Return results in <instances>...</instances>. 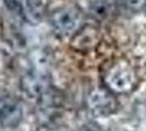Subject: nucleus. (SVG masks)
I'll return each instance as SVG.
<instances>
[{"instance_id": "obj_1", "label": "nucleus", "mask_w": 146, "mask_h": 131, "mask_svg": "<svg viewBox=\"0 0 146 131\" xmlns=\"http://www.w3.org/2000/svg\"><path fill=\"white\" fill-rule=\"evenodd\" d=\"M104 86L113 94L124 95L133 92L137 86L139 76L132 63L124 58L111 60L104 69Z\"/></svg>"}, {"instance_id": "obj_2", "label": "nucleus", "mask_w": 146, "mask_h": 131, "mask_svg": "<svg viewBox=\"0 0 146 131\" xmlns=\"http://www.w3.org/2000/svg\"><path fill=\"white\" fill-rule=\"evenodd\" d=\"M84 13L76 5H66L50 14V25L61 37L74 36L84 26Z\"/></svg>"}, {"instance_id": "obj_3", "label": "nucleus", "mask_w": 146, "mask_h": 131, "mask_svg": "<svg viewBox=\"0 0 146 131\" xmlns=\"http://www.w3.org/2000/svg\"><path fill=\"white\" fill-rule=\"evenodd\" d=\"M86 106L95 116H110L118 110L119 103L116 94L110 92L107 87L97 86L92 88L86 96Z\"/></svg>"}, {"instance_id": "obj_4", "label": "nucleus", "mask_w": 146, "mask_h": 131, "mask_svg": "<svg viewBox=\"0 0 146 131\" xmlns=\"http://www.w3.org/2000/svg\"><path fill=\"white\" fill-rule=\"evenodd\" d=\"M11 11L18 13L29 23H39L44 15V5L40 0H6Z\"/></svg>"}, {"instance_id": "obj_5", "label": "nucleus", "mask_w": 146, "mask_h": 131, "mask_svg": "<svg viewBox=\"0 0 146 131\" xmlns=\"http://www.w3.org/2000/svg\"><path fill=\"white\" fill-rule=\"evenodd\" d=\"M22 117L23 110L17 100L0 96V125L6 128L17 127Z\"/></svg>"}, {"instance_id": "obj_6", "label": "nucleus", "mask_w": 146, "mask_h": 131, "mask_svg": "<svg viewBox=\"0 0 146 131\" xmlns=\"http://www.w3.org/2000/svg\"><path fill=\"white\" fill-rule=\"evenodd\" d=\"M72 44L75 48L82 50L91 49L93 48L97 41L99 39L98 32L96 29L92 26H83L74 36H73Z\"/></svg>"}, {"instance_id": "obj_7", "label": "nucleus", "mask_w": 146, "mask_h": 131, "mask_svg": "<svg viewBox=\"0 0 146 131\" xmlns=\"http://www.w3.org/2000/svg\"><path fill=\"white\" fill-rule=\"evenodd\" d=\"M122 6L131 12L146 10V0H122Z\"/></svg>"}, {"instance_id": "obj_8", "label": "nucleus", "mask_w": 146, "mask_h": 131, "mask_svg": "<svg viewBox=\"0 0 146 131\" xmlns=\"http://www.w3.org/2000/svg\"><path fill=\"white\" fill-rule=\"evenodd\" d=\"M81 131H102L100 128H98L97 125L95 124H88V125H85Z\"/></svg>"}]
</instances>
